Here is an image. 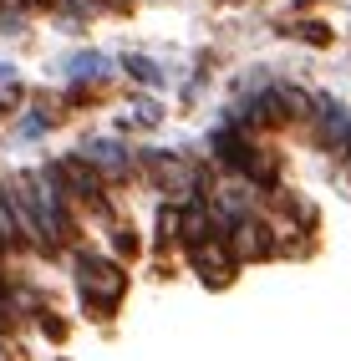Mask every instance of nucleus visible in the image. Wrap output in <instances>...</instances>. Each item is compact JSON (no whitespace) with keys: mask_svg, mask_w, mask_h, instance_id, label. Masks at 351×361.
Segmentation results:
<instances>
[{"mask_svg":"<svg viewBox=\"0 0 351 361\" xmlns=\"http://www.w3.org/2000/svg\"><path fill=\"white\" fill-rule=\"evenodd\" d=\"M194 270L209 275L214 285H224L234 275V245L219 239V234H204V245H194Z\"/></svg>","mask_w":351,"mask_h":361,"instance_id":"obj_2","label":"nucleus"},{"mask_svg":"<svg viewBox=\"0 0 351 361\" xmlns=\"http://www.w3.org/2000/svg\"><path fill=\"white\" fill-rule=\"evenodd\" d=\"M234 255H245V259H265V255H275V239H270V229L260 224V219H240L234 224Z\"/></svg>","mask_w":351,"mask_h":361,"instance_id":"obj_3","label":"nucleus"},{"mask_svg":"<svg viewBox=\"0 0 351 361\" xmlns=\"http://www.w3.org/2000/svg\"><path fill=\"white\" fill-rule=\"evenodd\" d=\"M77 290H82V300L107 321V316H112V305H117V295H123V270H117L112 259L82 255V259H77Z\"/></svg>","mask_w":351,"mask_h":361,"instance_id":"obj_1","label":"nucleus"}]
</instances>
